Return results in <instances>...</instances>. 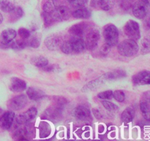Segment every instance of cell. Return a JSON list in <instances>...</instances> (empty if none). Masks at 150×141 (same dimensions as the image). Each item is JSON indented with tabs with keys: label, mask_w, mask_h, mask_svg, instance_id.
<instances>
[{
	"label": "cell",
	"mask_w": 150,
	"mask_h": 141,
	"mask_svg": "<svg viewBox=\"0 0 150 141\" xmlns=\"http://www.w3.org/2000/svg\"><path fill=\"white\" fill-rule=\"evenodd\" d=\"M84 40L81 36H73L69 41L63 43L60 46L62 51L64 54H70L73 53H81L85 49Z\"/></svg>",
	"instance_id": "1"
},
{
	"label": "cell",
	"mask_w": 150,
	"mask_h": 141,
	"mask_svg": "<svg viewBox=\"0 0 150 141\" xmlns=\"http://www.w3.org/2000/svg\"><path fill=\"white\" fill-rule=\"evenodd\" d=\"M139 50V45L136 41L127 39L120 43L117 47V51L120 55L126 57H130L136 55Z\"/></svg>",
	"instance_id": "2"
},
{
	"label": "cell",
	"mask_w": 150,
	"mask_h": 141,
	"mask_svg": "<svg viewBox=\"0 0 150 141\" xmlns=\"http://www.w3.org/2000/svg\"><path fill=\"white\" fill-rule=\"evenodd\" d=\"M119 30L113 24H108L103 27V37L105 43L110 46H114L119 41Z\"/></svg>",
	"instance_id": "3"
},
{
	"label": "cell",
	"mask_w": 150,
	"mask_h": 141,
	"mask_svg": "<svg viewBox=\"0 0 150 141\" xmlns=\"http://www.w3.org/2000/svg\"><path fill=\"white\" fill-rule=\"evenodd\" d=\"M149 12V0H138L133 5V13L137 19H144Z\"/></svg>",
	"instance_id": "4"
},
{
	"label": "cell",
	"mask_w": 150,
	"mask_h": 141,
	"mask_svg": "<svg viewBox=\"0 0 150 141\" xmlns=\"http://www.w3.org/2000/svg\"><path fill=\"white\" fill-rule=\"evenodd\" d=\"M125 34L129 39L139 40L141 36L140 26L139 23L134 20H129L126 22L124 26Z\"/></svg>",
	"instance_id": "5"
},
{
	"label": "cell",
	"mask_w": 150,
	"mask_h": 141,
	"mask_svg": "<svg viewBox=\"0 0 150 141\" xmlns=\"http://www.w3.org/2000/svg\"><path fill=\"white\" fill-rule=\"evenodd\" d=\"M100 38V32L98 29H91L86 33V40L84 41L85 46L89 50L95 48Z\"/></svg>",
	"instance_id": "6"
},
{
	"label": "cell",
	"mask_w": 150,
	"mask_h": 141,
	"mask_svg": "<svg viewBox=\"0 0 150 141\" xmlns=\"http://www.w3.org/2000/svg\"><path fill=\"white\" fill-rule=\"evenodd\" d=\"M28 103L27 95L24 94L18 95L8 101V107L12 110H20L25 107Z\"/></svg>",
	"instance_id": "7"
},
{
	"label": "cell",
	"mask_w": 150,
	"mask_h": 141,
	"mask_svg": "<svg viewBox=\"0 0 150 141\" xmlns=\"http://www.w3.org/2000/svg\"><path fill=\"white\" fill-rule=\"evenodd\" d=\"M107 82V79H105V76L102 75L100 77H98V79H95L94 80L90 81V82H88L87 84L84 85V86L82 88L81 91L83 93H88L91 92V91H95L97 89L100 88V87H102L105 82Z\"/></svg>",
	"instance_id": "8"
},
{
	"label": "cell",
	"mask_w": 150,
	"mask_h": 141,
	"mask_svg": "<svg viewBox=\"0 0 150 141\" xmlns=\"http://www.w3.org/2000/svg\"><path fill=\"white\" fill-rule=\"evenodd\" d=\"M54 21H62L66 20L70 17V10L65 5L60 4L59 3L56 7L52 14Z\"/></svg>",
	"instance_id": "9"
},
{
	"label": "cell",
	"mask_w": 150,
	"mask_h": 141,
	"mask_svg": "<svg viewBox=\"0 0 150 141\" xmlns=\"http://www.w3.org/2000/svg\"><path fill=\"white\" fill-rule=\"evenodd\" d=\"M132 82L135 85H146L150 84V73L149 70H143L133 75Z\"/></svg>",
	"instance_id": "10"
},
{
	"label": "cell",
	"mask_w": 150,
	"mask_h": 141,
	"mask_svg": "<svg viewBox=\"0 0 150 141\" xmlns=\"http://www.w3.org/2000/svg\"><path fill=\"white\" fill-rule=\"evenodd\" d=\"M38 114V110L35 107H31L25 113L19 115L16 117V122L18 124H26L33 120Z\"/></svg>",
	"instance_id": "11"
},
{
	"label": "cell",
	"mask_w": 150,
	"mask_h": 141,
	"mask_svg": "<svg viewBox=\"0 0 150 141\" xmlns=\"http://www.w3.org/2000/svg\"><path fill=\"white\" fill-rule=\"evenodd\" d=\"M15 118V113L13 111H7L0 117V127L4 130H8L13 125Z\"/></svg>",
	"instance_id": "12"
},
{
	"label": "cell",
	"mask_w": 150,
	"mask_h": 141,
	"mask_svg": "<svg viewBox=\"0 0 150 141\" xmlns=\"http://www.w3.org/2000/svg\"><path fill=\"white\" fill-rule=\"evenodd\" d=\"M73 115L79 120L85 121L91 118V111L86 106L79 105L74 109Z\"/></svg>",
	"instance_id": "13"
},
{
	"label": "cell",
	"mask_w": 150,
	"mask_h": 141,
	"mask_svg": "<svg viewBox=\"0 0 150 141\" xmlns=\"http://www.w3.org/2000/svg\"><path fill=\"white\" fill-rule=\"evenodd\" d=\"M149 92L144 93L142 95V98L140 101V110L142 115L145 119L149 120V112H150V104H149Z\"/></svg>",
	"instance_id": "14"
},
{
	"label": "cell",
	"mask_w": 150,
	"mask_h": 141,
	"mask_svg": "<svg viewBox=\"0 0 150 141\" xmlns=\"http://www.w3.org/2000/svg\"><path fill=\"white\" fill-rule=\"evenodd\" d=\"M26 83L24 80L14 76L10 79V90L14 93H20L26 90Z\"/></svg>",
	"instance_id": "15"
},
{
	"label": "cell",
	"mask_w": 150,
	"mask_h": 141,
	"mask_svg": "<svg viewBox=\"0 0 150 141\" xmlns=\"http://www.w3.org/2000/svg\"><path fill=\"white\" fill-rule=\"evenodd\" d=\"M17 36V32L13 29H7L1 32L0 42L3 45H8Z\"/></svg>",
	"instance_id": "16"
},
{
	"label": "cell",
	"mask_w": 150,
	"mask_h": 141,
	"mask_svg": "<svg viewBox=\"0 0 150 141\" xmlns=\"http://www.w3.org/2000/svg\"><path fill=\"white\" fill-rule=\"evenodd\" d=\"M88 28V23L86 22H81L76 24L73 25L69 29V32L73 36H81L86 32V30Z\"/></svg>",
	"instance_id": "17"
},
{
	"label": "cell",
	"mask_w": 150,
	"mask_h": 141,
	"mask_svg": "<svg viewBox=\"0 0 150 141\" xmlns=\"http://www.w3.org/2000/svg\"><path fill=\"white\" fill-rule=\"evenodd\" d=\"M26 95L28 98L34 101H38L42 99L45 95V93L39 88H29L26 91Z\"/></svg>",
	"instance_id": "18"
},
{
	"label": "cell",
	"mask_w": 150,
	"mask_h": 141,
	"mask_svg": "<svg viewBox=\"0 0 150 141\" xmlns=\"http://www.w3.org/2000/svg\"><path fill=\"white\" fill-rule=\"evenodd\" d=\"M45 45L49 50L56 51L60 47V39L59 37L51 35L48 37L45 41Z\"/></svg>",
	"instance_id": "19"
},
{
	"label": "cell",
	"mask_w": 150,
	"mask_h": 141,
	"mask_svg": "<svg viewBox=\"0 0 150 141\" xmlns=\"http://www.w3.org/2000/svg\"><path fill=\"white\" fill-rule=\"evenodd\" d=\"M104 76L107 81H111L125 77L127 76V73L122 69H116V70H113L111 71L104 73Z\"/></svg>",
	"instance_id": "20"
},
{
	"label": "cell",
	"mask_w": 150,
	"mask_h": 141,
	"mask_svg": "<svg viewBox=\"0 0 150 141\" xmlns=\"http://www.w3.org/2000/svg\"><path fill=\"white\" fill-rule=\"evenodd\" d=\"M135 115H136V112H135L134 108L133 107H127L121 115L122 121L125 123H130L131 121H133Z\"/></svg>",
	"instance_id": "21"
},
{
	"label": "cell",
	"mask_w": 150,
	"mask_h": 141,
	"mask_svg": "<svg viewBox=\"0 0 150 141\" xmlns=\"http://www.w3.org/2000/svg\"><path fill=\"white\" fill-rule=\"evenodd\" d=\"M73 16L79 19H88L91 17V11L86 7H79L73 12Z\"/></svg>",
	"instance_id": "22"
},
{
	"label": "cell",
	"mask_w": 150,
	"mask_h": 141,
	"mask_svg": "<svg viewBox=\"0 0 150 141\" xmlns=\"http://www.w3.org/2000/svg\"><path fill=\"white\" fill-rule=\"evenodd\" d=\"M31 63L36 67L42 68L48 64V60L47 58L42 56H37L31 59Z\"/></svg>",
	"instance_id": "23"
},
{
	"label": "cell",
	"mask_w": 150,
	"mask_h": 141,
	"mask_svg": "<svg viewBox=\"0 0 150 141\" xmlns=\"http://www.w3.org/2000/svg\"><path fill=\"white\" fill-rule=\"evenodd\" d=\"M115 4V0H98V4L100 8L105 11L111 10Z\"/></svg>",
	"instance_id": "24"
},
{
	"label": "cell",
	"mask_w": 150,
	"mask_h": 141,
	"mask_svg": "<svg viewBox=\"0 0 150 141\" xmlns=\"http://www.w3.org/2000/svg\"><path fill=\"white\" fill-rule=\"evenodd\" d=\"M15 8V4L9 0H0V9L2 11L10 13Z\"/></svg>",
	"instance_id": "25"
},
{
	"label": "cell",
	"mask_w": 150,
	"mask_h": 141,
	"mask_svg": "<svg viewBox=\"0 0 150 141\" xmlns=\"http://www.w3.org/2000/svg\"><path fill=\"white\" fill-rule=\"evenodd\" d=\"M40 135L41 137H46L49 136L51 132V126L48 123L45 122H42L40 125Z\"/></svg>",
	"instance_id": "26"
},
{
	"label": "cell",
	"mask_w": 150,
	"mask_h": 141,
	"mask_svg": "<svg viewBox=\"0 0 150 141\" xmlns=\"http://www.w3.org/2000/svg\"><path fill=\"white\" fill-rule=\"evenodd\" d=\"M60 114H61V109L59 107H52L45 111V115L51 119H56L60 116Z\"/></svg>",
	"instance_id": "27"
},
{
	"label": "cell",
	"mask_w": 150,
	"mask_h": 141,
	"mask_svg": "<svg viewBox=\"0 0 150 141\" xmlns=\"http://www.w3.org/2000/svg\"><path fill=\"white\" fill-rule=\"evenodd\" d=\"M28 46V42L27 39H21V40H17V41H14L12 43L11 48L16 50H21L24 48L25 47Z\"/></svg>",
	"instance_id": "28"
},
{
	"label": "cell",
	"mask_w": 150,
	"mask_h": 141,
	"mask_svg": "<svg viewBox=\"0 0 150 141\" xmlns=\"http://www.w3.org/2000/svg\"><path fill=\"white\" fill-rule=\"evenodd\" d=\"M113 98H115L116 101H119V102H123L125 100V94L124 91L117 90L113 92Z\"/></svg>",
	"instance_id": "29"
},
{
	"label": "cell",
	"mask_w": 150,
	"mask_h": 141,
	"mask_svg": "<svg viewBox=\"0 0 150 141\" xmlns=\"http://www.w3.org/2000/svg\"><path fill=\"white\" fill-rule=\"evenodd\" d=\"M102 104L108 111H117V110H118V106L111 102V101L104 100V101H102Z\"/></svg>",
	"instance_id": "30"
},
{
	"label": "cell",
	"mask_w": 150,
	"mask_h": 141,
	"mask_svg": "<svg viewBox=\"0 0 150 141\" xmlns=\"http://www.w3.org/2000/svg\"><path fill=\"white\" fill-rule=\"evenodd\" d=\"M98 97L100 99L102 100H110L113 98L112 90H105L99 93L98 94Z\"/></svg>",
	"instance_id": "31"
},
{
	"label": "cell",
	"mask_w": 150,
	"mask_h": 141,
	"mask_svg": "<svg viewBox=\"0 0 150 141\" xmlns=\"http://www.w3.org/2000/svg\"><path fill=\"white\" fill-rule=\"evenodd\" d=\"M27 42L28 46L34 48H38V47L40 46V38L37 36H34L33 38H32L30 40H29V41H28L27 39Z\"/></svg>",
	"instance_id": "32"
},
{
	"label": "cell",
	"mask_w": 150,
	"mask_h": 141,
	"mask_svg": "<svg viewBox=\"0 0 150 141\" xmlns=\"http://www.w3.org/2000/svg\"><path fill=\"white\" fill-rule=\"evenodd\" d=\"M10 13H11L12 18H13L14 20H17V19H20V18H21L22 16H23V12L21 7H16V8H15Z\"/></svg>",
	"instance_id": "33"
},
{
	"label": "cell",
	"mask_w": 150,
	"mask_h": 141,
	"mask_svg": "<svg viewBox=\"0 0 150 141\" xmlns=\"http://www.w3.org/2000/svg\"><path fill=\"white\" fill-rule=\"evenodd\" d=\"M42 70L44 71H48V72H57L60 71L61 68H60L59 66L58 65L56 64H52V65H47L46 66H45L44 68H42Z\"/></svg>",
	"instance_id": "34"
},
{
	"label": "cell",
	"mask_w": 150,
	"mask_h": 141,
	"mask_svg": "<svg viewBox=\"0 0 150 141\" xmlns=\"http://www.w3.org/2000/svg\"><path fill=\"white\" fill-rule=\"evenodd\" d=\"M18 32V35H20V37L22 39H29L31 36L30 31L29 29H26V28H20Z\"/></svg>",
	"instance_id": "35"
},
{
	"label": "cell",
	"mask_w": 150,
	"mask_h": 141,
	"mask_svg": "<svg viewBox=\"0 0 150 141\" xmlns=\"http://www.w3.org/2000/svg\"><path fill=\"white\" fill-rule=\"evenodd\" d=\"M142 52L147 53L149 52V40L148 38H145L142 41Z\"/></svg>",
	"instance_id": "36"
},
{
	"label": "cell",
	"mask_w": 150,
	"mask_h": 141,
	"mask_svg": "<svg viewBox=\"0 0 150 141\" xmlns=\"http://www.w3.org/2000/svg\"><path fill=\"white\" fill-rule=\"evenodd\" d=\"M70 4L73 5L74 7H82L86 4L88 0H67Z\"/></svg>",
	"instance_id": "37"
},
{
	"label": "cell",
	"mask_w": 150,
	"mask_h": 141,
	"mask_svg": "<svg viewBox=\"0 0 150 141\" xmlns=\"http://www.w3.org/2000/svg\"><path fill=\"white\" fill-rule=\"evenodd\" d=\"M111 47L109 45H108L107 43L103 44V45L101 46L100 49V53L101 55L103 56H106L107 54H108V53L111 51Z\"/></svg>",
	"instance_id": "38"
},
{
	"label": "cell",
	"mask_w": 150,
	"mask_h": 141,
	"mask_svg": "<svg viewBox=\"0 0 150 141\" xmlns=\"http://www.w3.org/2000/svg\"><path fill=\"white\" fill-rule=\"evenodd\" d=\"M92 113H93L94 115H95L97 118H100L102 117L101 113H100L99 110H97V109H93V110H92Z\"/></svg>",
	"instance_id": "39"
},
{
	"label": "cell",
	"mask_w": 150,
	"mask_h": 141,
	"mask_svg": "<svg viewBox=\"0 0 150 141\" xmlns=\"http://www.w3.org/2000/svg\"><path fill=\"white\" fill-rule=\"evenodd\" d=\"M2 21H3V16L2 15H1V13H0V24L2 23Z\"/></svg>",
	"instance_id": "40"
},
{
	"label": "cell",
	"mask_w": 150,
	"mask_h": 141,
	"mask_svg": "<svg viewBox=\"0 0 150 141\" xmlns=\"http://www.w3.org/2000/svg\"><path fill=\"white\" fill-rule=\"evenodd\" d=\"M1 111H2V110H1V109H0V113H1Z\"/></svg>",
	"instance_id": "41"
}]
</instances>
